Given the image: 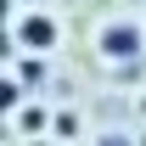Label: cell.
Listing matches in <instances>:
<instances>
[{
    "mask_svg": "<svg viewBox=\"0 0 146 146\" xmlns=\"http://www.w3.org/2000/svg\"><path fill=\"white\" fill-rule=\"evenodd\" d=\"M101 51L107 56H129V51H141V34L135 28H107L101 34Z\"/></svg>",
    "mask_w": 146,
    "mask_h": 146,
    "instance_id": "obj_1",
    "label": "cell"
},
{
    "mask_svg": "<svg viewBox=\"0 0 146 146\" xmlns=\"http://www.w3.org/2000/svg\"><path fill=\"white\" fill-rule=\"evenodd\" d=\"M17 39H28L34 51H45V45H51V39H56V28H51V23H45V17H28V23H23V28H17Z\"/></svg>",
    "mask_w": 146,
    "mask_h": 146,
    "instance_id": "obj_2",
    "label": "cell"
}]
</instances>
